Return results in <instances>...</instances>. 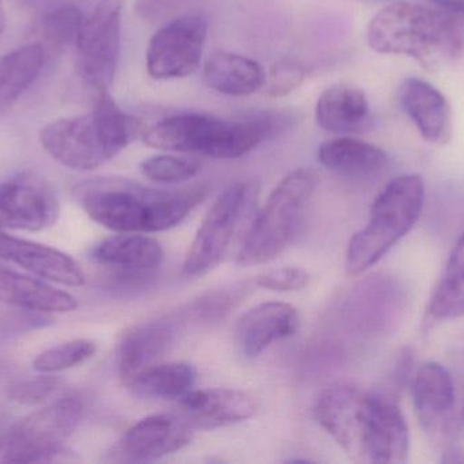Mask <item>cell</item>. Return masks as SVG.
I'll return each instance as SVG.
<instances>
[{"mask_svg":"<svg viewBox=\"0 0 464 464\" xmlns=\"http://www.w3.org/2000/svg\"><path fill=\"white\" fill-rule=\"evenodd\" d=\"M208 184L152 188L121 177H98L76 188L79 203L98 225L117 233H155L184 222L207 198Z\"/></svg>","mask_w":464,"mask_h":464,"instance_id":"obj_1","label":"cell"},{"mask_svg":"<svg viewBox=\"0 0 464 464\" xmlns=\"http://www.w3.org/2000/svg\"><path fill=\"white\" fill-rule=\"evenodd\" d=\"M286 114H248L237 120L218 119L203 114H179L146 128L141 139L147 146L182 154H200L217 160H235L288 127Z\"/></svg>","mask_w":464,"mask_h":464,"instance_id":"obj_2","label":"cell"},{"mask_svg":"<svg viewBox=\"0 0 464 464\" xmlns=\"http://www.w3.org/2000/svg\"><path fill=\"white\" fill-rule=\"evenodd\" d=\"M143 130L140 120L122 111L106 90L98 93L90 114L63 117L46 124L41 130L40 142L65 168L94 171L127 149Z\"/></svg>","mask_w":464,"mask_h":464,"instance_id":"obj_3","label":"cell"},{"mask_svg":"<svg viewBox=\"0 0 464 464\" xmlns=\"http://www.w3.org/2000/svg\"><path fill=\"white\" fill-rule=\"evenodd\" d=\"M367 41L376 54L411 57L430 73L454 64L464 46L450 16L405 0L390 3L371 19Z\"/></svg>","mask_w":464,"mask_h":464,"instance_id":"obj_4","label":"cell"},{"mask_svg":"<svg viewBox=\"0 0 464 464\" xmlns=\"http://www.w3.org/2000/svg\"><path fill=\"white\" fill-rule=\"evenodd\" d=\"M424 203L425 184L420 174L392 179L373 201L367 225L349 242L346 272L359 277L375 266L414 228Z\"/></svg>","mask_w":464,"mask_h":464,"instance_id":"obj_5","label":"cell"},{"mask_svg":"<svg viewBox=\"0 0 464 464\" xmlns=\"http://www.w3.org/2000/svg\"><path fill=\"white\" fill-rule=\"evenodd\" d=\"M318 176L300 168L286 174L256 212L237 252L240 266H261L280 256L291 245L315 193Z\"/></svg>","mask_w":464,"mask_h":464,"instance_id":"obj_6","label":"cell"},{"mask_svg":"<svg viewBox=\"0 0 464 464\" xmlns=\"http://www.w3.org/2000/svg\"><path fill=\"white\" fill-rule=\"evenodd\" d=\"M83 414L78 398L49 403L16 421L0 438V463H49L62 454Z\"/></svg>","mask_w":464,"mask_h":464,"instance_id":"obj_7","label":"cell"},{"mask_svg":"<svg viewBox=\"0 0 464 464\" xmlns=\"http://www.w3.org/2000/svg\"><path fill=\"white\" fill-rule=\"evenodd\" d=\"M258 195L259 183L245 180L234 183L218 196L185 256L182 266L185 275L200 277L222 263L235 234L253 214Z\"/></svg>","mask_w":464,"mask_h":464,"instance_id":"obj_8","label":"cell"},{"mask_svg":"<svg viewBox=\"0 0 464 464\" xmlns=\"http://www.w3.org/2000/svg\"><path fill=\"white\" fill-rule=\"evenodd\" d=\"M78 71L97 92L113 84L121 54V0H100L76 40Z\"/></svg>","mask_w":464,"mask_h":464,"instance_id":"obj_9","label":"cell"},{"mask_svg":"<svg viewBox=\"0 0 464 464\" xmlns=\"http://www.w3.org/2000/svg\"><path fill=\"white\" fill-rule=\"evenodd\" d=\"M208 38V19L189 13L160 25L146 52L147 73L157 81L185 78L200 67Z\"/></svg>","mask_w":464,"mask_h":464,"instance_id":"obj_10","label":"cell"},{"mask_svg":"<svg viewBox=\"0 0 464 464\" xmlns=\"http://www.w3.org/2000/svg\"><path fill=\"white\" fill-rule=\"evenodd\" d=\"M409 304L408 289L392 275L378 274L360 282L343 302V319L351 331L376 338L397 330Z\"/></svg>","mask_w":464,"mask_h":464,"instance_id":"obj_11","label":"cell"},{"mask_svg":"<svg viewBox=\"0 0 464 464\" xmlns=\"http://www.w3.org/2000/svg\"><path fill=\"white\" fill-rule=\"evenodd\" d=\"M360 457L372 463L408 462V422L392 391L362 394Z\"/></svg>","mask_w":464,"mask_h":464,"instance_id":"obj_12","label":"cell"},{"mask_svg":"<svg viewBox=\"0 0 464 464\" xmlns=\"http://www.w3.org/2000/svg\"><path fill=\"white\" fill-rule=\"evenodd\" d=\"M59 215L56 193L38 174L24 172L0 184V231H45Z\"/></svg>","mask_w":464,"mask_h":464,"instance_id":"obj_13","label":"cell"},{"mask_svg":"<svg viewBox=\"0 0 464 464\" xmlns=\"http://www.w3.org/2000/svg\"><path fill=\"white\" fill-rule=\"evenodd\" d=\"M92 258L119 282L139 285L155 277L165 252L162 244L146 233H119L98 242Z\"/></svg>","mask_w":464,"mask_h":464,"instance_id":"obj_14","label":"cell"},{"mask_svg":"<svg viewBox=\"0 0 464 464\" xmlns=\"http://www.w3.org/2000/svg\"><path fill=\"white\" fill-rule=\"evenodd\" d=\"M192 439V428L179 414H154L127 430L117 444L116 454L124 462H155L181 451Z\"/></svg>","mask_w":464,"mask_h":464,"instance_id":"obj_15","label":"cell"},{"mask_svg":"<svg viewBox=\"0 0 464 464\" xmlns=\"http://www.w3.org/2000/svg\"><path fill=\"white\" fill-rule=\"evenodd\" d=\"M256 403L247 392L232 389L192 390L179 400L177 413L193 430L231 427L251 419Z\"/></svg>","mask_w":464,"mask_h":464,"instance_id":"obj_16","label":"cell"},{"mask_svg":"<svg viewBox=\"0 0 464 464\" xmlns=\"http://www.w3.org/2000/svg\"><path fill=\"white\" fill-rule=\"evenodd\" d=\"M0 261L15 264L40 280L59 285L78 288L86 282L81 264L67 253L40 242L11 236L5 231H0Z\"/></svg>","mask_w":464,"mask_h":464,"instance_id":"obj_17","label":"cell"},{"mask_svg":"<svg viewBox=\"0 0 464 464\" xmlns=\"http://www.w3.org/2000/svg\"><path fill=\"white\" fill-rule=\"evenodd\" d=\"M398 101L425 141L436 146L451 141V105L446 95L430 82L416 76L406 78L398 89Z\"/></svg>","mask_w":464,"mask_h":464,"instance_id":"obj_18","label":"cell"},{"mask_svg":"<svg viewBox=\"0 0 464 464\" xmlns=\"http://www.w3.org/2000/svg\"><path fill=\"white\" fill-rule=\"evenodd\" d=\"M179 324L174 316H165L133 326L122 335L117 356L122 384L140 370L158 364L173 346Z\"/></svg>","mask_w":464,"mask_h":464,"instance_id":"obj_19","label":"cell"},{"mask_svg":"<svg viewBox=\"0 0 464 464\" xmlns=\"http://www.w3.org/2000/svg\"><path fill=\"white\" fill-rule=\"evenodd\" d=\"M299 329V313L291 304L264 302L237 321L235 342L246 359H256L278 341L292 337Z\"/></svg>","mask_w":464,"mask_h":464,"instance_id":"obj_20","label":"cell"},{"mask_svg":"<svg viewBox=\"0 0 464 464\" xmlns=\"http://www.w3.org/2000/svg\"><path fill=\"white\" fill-rule=\"evenodd\" d=\"M315 122L327 133L351 136L372 130L375 117L362 89L353 84L340 82L319 95Z\"/></svg>","mask_w":464,"mask_h":464,"instance_id":"obj_21","label":"cell"},{"mask_svg":"<svg viewBox=\"0 0 464 464\" xmlns=\"http://www.w3.org/2000/svg\"><path fill=\"white\" fill-rule=\"evenodd\" d=\"M362 400L359 390L338 384L322 391L314 406L319 427L351 457H360Z\"/></svg>","mask_w":464,"mask_h":464,"instance_id":"obj_22","label":"cell"},{"mask_svg":"<svg viewBox=\"0 0 464 464\" xmlns=\"http://www.w3.org/2000/svg\"><path fill=\"white\" fill-rule=\"evenodd\" d=\"M414 409L425 432L440 435L446 429L455 406V386L443 365L427 362L411 381Z\"/></svg>","mask_w":464,"mask_h":464,"instance_id":"obj_23","label":"cell"},{"mask_svg":"<svg viewBox=\"0 0 464 464\" xmlns=\"http://www.w3.org/2000/svg\"><path fill=\"white\" fill-rule=\"evenodd\" d=\"M0 304L41 313H67L78 302L62 289L0 263Z\"/></svg>","mask_w":464,"mask_h":464,"instance_id":"obj_24","label":"cell"},{"mask_svg":"<svg viewBox=\"0 0 464 464\" xmlns=\"http://www.w3.org/2000/svg\"><path fill=\"white\" fill-rule=\"evenodd\" d=\"M318 161L326 171L345 179H370L389 165V155L381 147L353 136H340L324 142L318 149Z\"/></svg>","mask_w":464,"mask_h":464,"instance_id":"obj_25","label":"cell"},{"mask_svg":"<svg viewBox=\"0 0 464 464\" xmlns=\"http://www.w3.org/2000/svg\"><path fill=\"white\" fill-rule=\"evenodd\" d=\"M203 76L207 86L232 97L254 94L264 87L266 79V74L256 60L228 51L209 54Z\"/></svg>","mask_w":464,"mask_h":464,"instance_id":"obj_26","label":"cell"},{"mask_svg":"<svg viewBox=\"0 0 464 464\" xmlns=\"http://www.w3.org/2000/svg\"><path fill=\"white\" fill-rule=\"evenodd\" d=\"M198 370L187 362L151 365L136 373L124 384L136 397L147 400H177L195 390Z\"/></svg>","mask_w":464,"mask_h":464,"instance_id":"obj_27","label":"cell"},{"mask_svg":"<svg viewBox=\"0 0 464 464\" xmlns=\"http://www.w3.org/2000/svg\"><path fill=\"white\" fill-rule=\"evenodd\" d=\"M45 51L40 44L19 46L0 56V108L18 100L40 76Z\"/></svg>","mask_w":464,"mask_h":464,"instance_id":"obj_28","label":"cell"},{"mask_svg":"<svg viewBox=\"0 0 464 464\" xmlns=\"http://www.w3.org/2000/svg\"><path fill=\"white\" fill-rule=\"evenodd\" d=\"M430 313L438 321H452L464 315V233L433 291Z\"/></svg>","mask_w":464,"mask_h":464,"instance_id":"obj_29","label":"cell"},{"mask_svg":"<svg viewBox=\"0 0 464 464\" xmlns=\"http://www.w3.org/2000/svg\"><path fill=\"white\" fill-rule=\"evenodd\" d=\"M248 283H235L208 291L189 305L188 315L196 321L211 323L226 318L250 293Z\"/></svg>","mask_w":464,"mask_h":464,"instance_id":"obj_30","label":"cell"},{"mask_svg":"<svg viewBox=\"0 0 464 464\" xmlns=\"http://www.w3.org/2000/svg\"><path fill=\"white\" fill-rule=\"evenodd\" d=\"M140 171L157 184L173 185L198 176L201 163L187 155L160 154L144 160L140 163Z\"/></svg>","mask_w":464,"mask_h":464,"instance_id":"obj_31","label":"cell"},{"mask_svg":"<svg viewBox=\"0 0 464 464\" xmlns=\"http://www.w3.org/2000/svg\"><path fill=\"white\" fill-rule=\"evenodd\" d=\"M97 351L90 340H75L48 349L35 357L33 367L40 373H59L83 364Z\"/></svg>","mask_w":464,"mask_h":464,"instance_id":"obj_32","label":"cell"},{"mask_svg":"<svg viewBox=\"0 0 464 464\" xmlns=\"http://www.w3.org/2000/svg\"><path fill=\"white\" fill-rule=\"evenodd\" d=\"M84 16L76 5H62L46 14L43 21V33L51 45H75Z\"/></svg>","mask_w":464,"mask_h":464,"instance_id":"obj_33","label":"cell"},{"mask_svg":"<svg viewBox=\"0 0 464 464\" xmlns=\"http://www.w3.org/2000/svg\"><path fill=\"white\" fill-rule=\"evenodd\" d=\"M305 75H307V71L296 60H280L270 68L262 89L267 97H285L302 86Z\"/></svg>","mask_w":464,"mask_h":464,"instance_id":"obj_34","label":"cell"},{"mask_svg":"<svg viewBox=\"0 0 464 464\" xmlns=\"http://www.w3.org/2000/svg\"><path fill=\"white\" fill-rule=\"evenodd\" d=\"M60 380L51 373H43L37 378L24 379L15 381L7 390V397L11 402L22 406H34L48 400L57 389Z\"/></svg>","mask_w":464,"mask_h":464,"instance_id":"obj_35","label":"cell"},{"mask_svg":"<svg viewBox=\"0 0 464 464\" xmlns=\"http://www.w3.org/2000/svg\"><path fill=\"white\" fill-rule=\"evenodd\" d=\"M200 0H135V11L144 22L163 25L185 14L196 13Z\"/></svg>","mask_w":464,"mask_h":464,"instance_id":"obj_36","label":"cell"},{"mask_svg":"<svg viewBox=\"0 0 464 464\" xmlns=\"http://www.w3.org/2000/svg\"><path fill=\"white\" fill-rule=\"evenodd\" d=\"M310 282V274L302 267L286 266L267 270L256 278V285L273 291H297Z\"/></svg>","mask_w":464,"mask_h":464,"instance_id":"obj_37","label":"cell"},{"mask_svg":"<svg viewBox=\"0 0 464 464\" xmlns=\"http://www.w3.org/2000/svg\"><path fill=\"white\" fill-rule=\"evenodd\" d=\"M414 356L411 348H405L401 351L395 361L394 370L392 372V381L394 390H401L411 380V372H413Z\"/></svg>","mask_w":464,"mask_h":464,"instance_id":"obj_38","label":"cell"},{"mask_svg":"<svg viewBox=\"0 0 464 464\" xmlns=\"http://www.w3.org/2000/svg\"><path fill=\"white\" fill-rule=\"evenodd\" d=\"M432 2L441 5V7L447 8V10L464 14V0H432Z\"/></svg>","mask_w":464,"mask_h":464,"instance_id":"obj_39","label":"cell"},{"mask_svg":"<svg viewBox=\"0 0 464 464\" xmlns=\"http://www.w3.org/2000/svg\"><path fill=\"white\" fill-rule=\"evenodd\" d=\"M444 463H464V457L460 454L458 449H449L446 454L443 455Z\"/></svg>","mask_w":464,"mask_h":464,"instance_id":"obj_40","label":"cell"},{"mask_svg":"<svg viewBox=\"0 0 464 464\" xmlns=\"http://www.w3.org/2000/svg\"><path fill=\"white\" fill-rule=\"evenodd\" d=\"M5 29V8L3 5V0H0V37H2L3 32Z\"/></svg>","mask_w":464,"mask_h":464,"instance_id":"obj_41","label":"cell"},{"mask_svg":"<svg viewBox=\"0 0 464 464\" xmlns=\"http://www.w3.org/2000/svg\"><path fill=\"white\" fill-rule=\"evenodd\" d=\"M360 2L371 3V5H382V3H387V5H390V3L398 2V0H360Z\"/></svg>","mask_w":464,"mask_h":464,"instance_id":"obj_42","label":"cell"},{"mask_svg":"<svg viewBox=\"0 0 464 464\" xmlns=\"http://www.w3.org/2000/svg\"><path fill=\"white\" fill-rule=\"evenodd\" d=\"M462 422H463V425H464V406H463V410H462Z\"/></svg>","mask_w":464,"mask_h":464,"instance_id":"obj_43","label":"cell"}]
</instances>
